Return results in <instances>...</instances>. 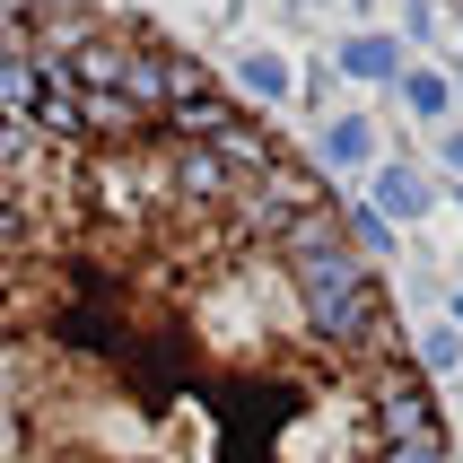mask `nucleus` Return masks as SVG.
<instances>
[{
    "instance_id": "10",
    "label": "nucleus",
    "mask_w": 463,
    "mask_h": 463,
    "mask_svg": "<svg viewBox=\"0 0 463 463\" xmlns=\"http://www.w3.org/2000/svg\"><path fill=\"white\" fill-rule=\"evenodd\" d=\"M446 166H455V175H463V131H446Z\"/></svg>"
},
{
    "instance_id": "4",
    "label": "nucleus",
    "mask_w": 463,
    "mask_h": 463,
    "mask_svg": "<svg viewBox=\"0 0 463 463\" xmlns=\"http://www.w3.org/2000/svg\"><path fill=\"white\" fill-rule=\"evenodd\" d=\"M367 149H376L367 114H333V123H324V166H367Z\"/></svg>"
},
{
    "instance_id": "7",
    "label": "nucleus",
    "mask_w": 463,
    "mask_h": 463,
    "mask_svg": "<svg viewBox=\"0 0 463 463\" xmlns=\"http://www.w3.org/2000/svg\"><path fill=\"white\" fill-rule=\"evenodd\" d=\"M420 359L429 367H463V333L455 324H429V333H420Z\"/></svg>"
},
{
    "instance_id": "1",
    "label": "nucleus",
    "mask_w": 463,
    "mask_h": 463,
    "mask_svg": "<svg viewBox=\"0 0 463 463\" xmlns=\"http://www.w3.org/2000/svg\"><path fill=\"white\" fill-rule=\"evenodd\" d=\"M333 71L367 79V88H393V79H402V44H393V35H350V44L333 52Z\"/></svg>"
},
{
    "instance_id": "9",
    "label": "nucleus",
    "mask_w": 463,
    "mask_h": 463,
    "mask_svg": "<svg viewBox=\"0 0 463 463\" xmlns=\"http://www.w3.org/2000/svg\"><path fill=\"white\" fill-rule=\"evenodd\" d=\"M350 236H359L367 254H393V228H385V219H376V210H359V219H350Z\"/></svg>"
},
{
    "instance_id": "12",
    "label": "nucleus",
    "mask_w": 463,
    "mask_h": 463,
    "mask_svg": "<svg viewBox=\"0 0 463 463\" xmlns=\"http://www.w3.org/2000/svg\"><path fill=\"white\" fill-rule=\"evenodd\" d=\"M455 79H463V44H455Z\"/></svg>"
},
{
    "instance_id": "8",
    "label": "nucleus",
    "mask_w": 463,
    "mask_h": 463,
    "mask_svg": "<svg viewBox=\"0 0 463 463\" xmlns=\"http://www.w3.org/2000/svg\"><path fill=\"white\" fill-rule=\"evenodd\" d=\"M0 463H18V393H9V359H0Z\"/></svg>"
},
{
    "instance_id": "3",
    "label": "nucleus",
    "mask_w": 463,
    "mask_h": 463,
    "mask_svg": "<svg viewBox=\"0 0 463 463\" xmlns=\"http://www.w3.org/2000/svg\"><path fill=\"white\" fill-rule=\"evenodd\" d=\"M429 210V184H420V166H376V219H420Z\"/></svg>"
},
{
    "instance_id": "5",
    "label": "nucleus",
    "mask_w": 463,
    "mask_h": 463,
    "mask_svg": "<svg viewBox=\"0 0 463 463\" xmlns=\"http://www.w3.org/2000/svg\"><path fill=\"white\" fill-rule=\"evenodd\" d=\"M393 88H402V105H411V114H429V123H438L446 105H455V88H446L438 71H402V79H393Z\"/></svg>"
},
{
    "instance_id": "6",
    "label": "nucleus",
    "mask_w": 463,
    "mask_h": 463,
    "mask_svg": "<svg viewBox=\"0 0 463 463\" xmlns=\"http://www.w3.org/2000/svg\"><path fill=\"white\" fill-rule=\"evenodd\" d=\"M245 88H254L262 105H280L288 97V61H280V52H245Z\"/></svg>"
},
{
    "instance_id": "2",
    "label": "nucleus",
    "mask_w": 463,
    "mask_h": 463,
    "mask_svg": "<svg viewBox=\"0 0 463 463\" xmlns=\"http://www.w3.org/2000/svg\"><path fill=\"white\" fill-rule=\"evenodd\" d=\"M202 149H219V166H228V175H245V166H271V157H280V149H271V131H262L254 114H236V123L219 131V140H202Z\"/></svg>"
},
{
    "instance_id": "11",
    "label": "nucleus",
    "mask_w": 463,
    "mask_h": 463,
    "mask_svg": "<svg viewBox=\"0 0 463 463\" xmlns=\"http://www.w3.org/2000/svg\"><path fill=\"white\" fill-rule=\"evenodd\" d=\"M455 333H463V288H455Z\"/></svg>"
}]
</instances>
